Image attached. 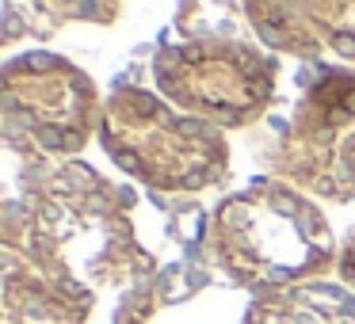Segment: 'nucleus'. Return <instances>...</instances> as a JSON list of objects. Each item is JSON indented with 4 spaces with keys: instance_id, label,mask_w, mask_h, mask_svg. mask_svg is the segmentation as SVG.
<instances>
[{
    "instance_id": "nucleus-1",
    "label": "nucleus",
    "mask_w": 355,
    "mask_h": 324,
    "mask_svg": "<svg viewBox=\"0 0 355 324\" xmlns=\"http://www.w3.org/2000/svg\"><path fill=\"white\" fill-rule=\"evenodd\" d=\"M336 46L344 50V54H355V39H336Z\"/></svg>"
}]
</instances>
